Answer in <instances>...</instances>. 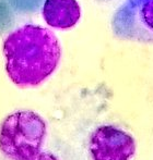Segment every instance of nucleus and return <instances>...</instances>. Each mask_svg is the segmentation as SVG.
Masks as SVG:
<instances>
[{
    "mask_svg": "<svg viewBox=\"0 0 153 160\" xmlns=\"http://www.w3.org/2000/svg\"><path fill=\"white\" fill-rule=\"evenodd\" d=\"M3 53L9 78L19 86L30 87L44 82L55 71L60 46L50 30L25 25L4 40Z\"/></svg>",
    "mask_w": 153,
    "mask_h": 160,
    "instance_id": "f257e3e1",
    "label": "nucleus"
},
{
    "mask_svg": "<svg viewBox=\"0 0 153 160\" xmlns=\"http://www.w3.org/2000/svg\"><path fill=\"white\" fill-rule=\"evenodd\" d=\"M46 125L32 111H19L6 118L0 130V150L12 160H29L40 152Z\"/></svg>",
    "mask_w": 153,
    "mask_h": 160,
    "instance_id": "f03ea898",
    "label": "nucleus"
},
{
    "mask_svg": "<svg viewBox=\"0 0 153 160\" xmlns=\"http://www.w3.org/2000/svg\"><path fill=\"white\" fill-rule=\"evenodd\" d=\"M90 152L94 160H126L131 152V144L121 132L104 127L93 133Z\"/></svg>",
    "mask_w": 153,
    "mask_h": 160,
    "instance_id": "7ed1b4c3",
    "label": "nucleus"
},
{
    "mask_svg": "<svg viewBox=\"0 0 153 160\" xmlns=\"http://www.w3.org/2000/svg\"><path fill=\"white\" fill-rule=\"evenodd\" d=\"M29 160H59V159H58L55 155L50 154V152H40L37 155H35L33 158H31Z\"/></svg>",
    "mask_w": 153,
    "mask_h": 160,
    "instance_id": "20e7f679",
    "label": "nucleus"
}]
</instances>
